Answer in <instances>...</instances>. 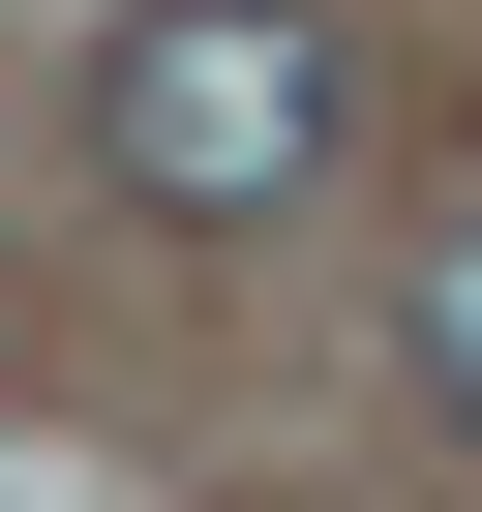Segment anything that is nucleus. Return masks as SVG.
I'll use <instances>...</instances> for the list:
<instances>
[{"label":"nucleus","mask_w":482,"mask_h":512,"mask_svg":"<svg viewBox=\"0 0 482 512\" xmlns=\"http://www.w3.org/2000/svg\"><path fill=\"white\" fill-rule=\"evenodd\" d=\"M332 121H362V61L302 31V0H121V61H91V151L151 211H302Z\"/></svg>","instance_id":"f257e3e1"},{"label":"nucleus","mask_w":482,"mask_h":512,"mask_svg":"<svg viewBox=\"0 0 482 512\" xmlns=\"http://www.w3.org/2000/svg\"><path fill=\"white\" fill-rule=\"evenodd\" d=\"M422 392H452V422H482V211H452V241H422Z\"/></svg>","instance_id":"f03ea898"}]
</instances>
